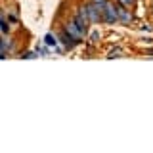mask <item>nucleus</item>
<instances>
[{
    "instance_id": "1",
    "label": "nucleus",
    "mask_w": 153,
    "mask_h": 153,
    "mask_svg": "<svg viewBox=\"0 0 153 153\" xmlns=\"http://www.w3.org/2000/svg\"><path fill=\"white\" fill-rule=\"evenodd\" d=\"M61 27L65 29V33H67V35H71V36L75 38V40H76V44H79V42H82V40H84V36L88 35V31H86V29H84L82 25H79V23H76V19H75L73 16H71L69 19H65Z\"/></svg>"
},
{
    "instance_id": "2",
    "label": "nucleus",
    "mask_w": 153,
    "mask_h": 153,
    "mask_svg": "<svg viewBox=\"0 0 153 153\" xmlns=\"http://www.w3.org/2000/svg\"><path fill=\"white\" fill-rule=\"evenodd\" d=\"M102 23H105V25H115V23H119L117 2H115V0H109V2L103 6V10H102Z\"/></svg>"
},
{
    "instance_id": "3",
    "label": "nucleus",
    "mask_w": 153,
    "mask_h": 153,
    "mask_svg": "<svg viewBox=\"0 0 153 153\" xmlns=\"http://www.w3.org/2000/svg\"><path fill=\"white\" fill-rule=\"evenodd\" d=\"M84 10H86V16H88L90 23L92 25H98V23H102V12H100V8L96 6L92 0H84Z\"/></svg>"
},
{
    "instance_id": "4",
    "label": "nucleus",
    "mask_w": 153,
    "mask_h": 153,
    "mask_svg": "<svg viewBox=\"0 0 153 153\" xmlns=\"http://www.w3.org/2000/svg\"><path fill=\"white\" fill-rule=\"evenodd\" d=\"M132 8H126V6H121V4H117V16H119V23H123V25H130L134 21V16L130 12Z\"/></svg>"
},
{
    "instance_id": "5",
    "label": "nucleus",
    "mask_w": 153,
    "mask_h": 153,
    "mask_svg": "<svg viewBox=\"0 0 153 153\" xmlns=\"http://www.w3.org/2000/svg\"><path fill=\"white\" fill-rule=\"evenodd\" d=\"M4 10H6V8H4ZM6 17H8V21L12 23L13 29L19 25V12H17V8H13L12 12H8V10H6Z\"/></svg>"
},
{
    "instance_id": "6",
    "label": "nucleus",
    "mask_w": 153,
    "mask_h": 153,
    "mask_svg": "<svg viewBox=\"0 0 153 153\" xmlns=\"http://www.w3.org/2000/svg\"><path fill=\"white\" fill-rule=\"evenodd\" d=\"M124 56V50L121 46H115L111 52H107V59H113V57H123Z\"/></svg>"
},
{
    "instance_id": "7",
    "label": "nucleus",
    "mask_w": 153,
    "mask_h": 153,
    "mask_svg": "<svg viewBox=\"0 0 153 153\" xmlns=\"http://www.w3.org/2000/svg\"><path fill=\"white\" fill-rule=\"evenodd\" d=\"M117 4H121V6H126V8H134L136 6V0H115Z\"/></svg>"
},
{
    "instance_id": "8",
    "label": "nucleus",
    "mask_w": 153,
    "mask_h": 153,
    "mask_svg": "<svg viewBox=\"0 0 153 153\" xmlns=\"http://www.w3.org/2000/svg\"><path fill=\"white\" fill-rule=\"evenodd\" d=\"M19 56H21V57H27V59H29V57H36L38 54H36V52H33V50H27V52H23V54H19Z\"/></svg>"
},
{
    "instance_id": "9",
    "label": "nucleus",
    "mask_w": 153,
    "mask_h": 153,
    "mask_svg": "<svg viewBox=\"0 0 153 153\" xmlns=\"http://www.w3.org/2000/svg\"><path fill=\"white\" fill-rule=\"evenodd\" d=\"M92 2L96 4V6H98L100 8V12H102V10H103V6H105V4H107L109 2V0H92Z\"/></svg>"
},
{
    "instance_id": "10",
    "label": "nucleus",
    "mask_w": 153,
    "mask_h": 153,
    "mask_svg": "<svg viewBox=\"0 0 153 153\" xmlns=\"http://www.w3.org/2000/svg\"><path fill=\"white\" fill-rule=\"evenodd\" d=\"M143 54H149V56H153V48H149V50H143Z\"/></svg>"
}]
</instances>
